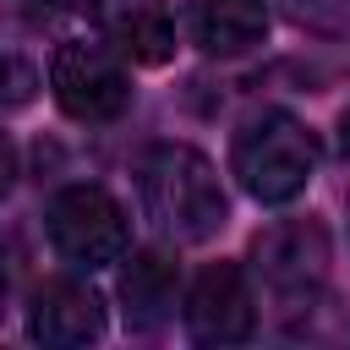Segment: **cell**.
<instances>
[{
    "label": "cell",
    "mask_w": 350,
    "mask_h": 350,
    "mask_svg": "<svg viewBox=\"0 0 350 350\" xmlns=\"http://www.w3.org/2000/svg\"><path fill=\"white\" fill-rule=\"evenodd\" d=\"M137 202H142V219L175 246L213 241L230 219L219 170L186 142H153L137 159Z\"/></svg>",
    "instance_id": "1"
},
{
    "label": "cell",
    "mask_w": 350,
    "mask_h": 350,
    "mask_svg": "<svg viewBox=\"0 0 350 350\" xmlns=\"http://www.w3.org/2000/svg\"><path fill=\"white\" fill-rule=\"evenodd\" d=\"M328 262L334 252L317 219H279L252 241V279L290 328L328 301Z\"/></svg>",
    "instance_id": "2"
},
{
    "label": "cell",
    "mask_w": 350,
    "mask_h": 350,
    "mask_svg": "<svg viewBox=\"0 0 350 350\" xmlns=\"http://www.w3.org/2000/svg\"><path fill=\"white\" fill-rule=\"evenodd\" d=\"M230 170L246 186V197H257V202H290L317 175V142H312V131L295 115L262 109V115H252L235 131Z\"/></svg>",
    "instance_id": "3"
},
{
    "label": "cell",
    "mask_w": 350,
    "mask_h": 350,
    "mask_svg": "<svg viewBox=\"0 0 350 350\" xmlns=\"http://www.w3.org/2000/svg\"><path fill=\"white\" fill-rule=\"evenodd\" d=\"M44 224H49V246L71 262V268H109L131 252V224H126V208L104 191V186H60L44 208Z\"/></svg>",
    "instance_id": "4"
},
{
    "label": "cell",
    "mask_w": 350,
    "mask_h": 350,
    "mask_svg": "<svg viewBox=\"0 0 350 350\" xmlns=\"http://www.w3.org/2000/svg\"><path fill=\"white\" fill-rule=\"evenodd\" d=\"M49 93L55 104L82 120V126H104V120H120L126 104H131V77L120 66V55L109 44H82V38H66L49 60Z\"/></svg>",
    "instance_id": "5"
},
{
    "label": "cell",
    "mask_w": 350,
    "mask_h": 350,
    "mask_svg": "<svg viewBox=\"0 0 350 350\" xmlns=\"http://www.w3.org/2000/svg\"><path fill=\"white\" fill-rule=\"evenodd\" d=\"M180 306H186V334L197 345H241L257 328V295H252L246 268L235 262H208L191 279Z\"/></svg>",
    "instance_id": "6"
},
{
    "label": "cell",
    "mask_w": 350,
    "mask_h": 350,
    "mask_svg": "<svg viewBox=\"0 0 350 350\" xmlns=\"http://www.w3.org/2000/svg\"><path fill=\"white\" fill-rule=\"evenodd\" d=\"M104 44L131 66H164L175 55V16L164 0H93Z\"/></svg>",
    "instance_id": "7"
},
{
    "label": "cell",
    "mask_w": 350,
    "mask_h": 350,
    "mask_svg": "<svg viewBox=\"0 0 350 350\" xmlns=\"http://www.w3.org/2000/svg\"><path fill=\"white\" fill-rule=\"evenodd\" d=\"M27 334L38 345H93L104 334V301L77 279H49L27 301Z\"/></svg>",
    "instance_id": "8"
},
{
    "label": "cell",
    "mask_w": 350,
    "mask_h": 350,
    "mask_svg": "<svg viewBox=\"0 0 350 350\" xmlns=\"http://www.w3.org/2000/svg\"><path fill=\"white\" fill-rule=\"evenodd\" d=\"M186 33L202 55L235 60L268 38V0H191Z\"/></svg>",
    "instance_id": "9"
},
{
    "label": "cell",
    "mask_w": 350,
    "mask_h": 350,
    "mask_svg": "<svg viewBox=\"0 0 350 350\" xmlns=\"http://www.w3.org/2000/svg\"><path fill=\"white\" fill-rule=\"evenodd\" d=\"M180 295V273L170 262V252H137L120 273V301H126V323L131 328H159L175 312Z\"/></svg>",
    "instance_id": "10"
},
{
    "label": "cell",
    "mask_w": 350,
    "mask_h": 350,
    "mask_svg": "<svg viewBox=\"0 0 350 350\" xmlns=\"http://www.w3.org/2000/svg\"><path fill=\"white\" fill-rule=\"evenodd\" d=\"M279 11L295 27L323 33V38H345L350 33V0H279Z\"/></svg>",
    "instance_id": "11"
},
{
    "label": "cell",
    "mask_w": 350,
    "mask_h": 350,
    "mask_svg": "<svg viewBox=\"0 0 350 350\" xmlns=\"http://www.w3.org/2000/svg\"><path fill=\"white\" fill-rule=\"evenodd\" d=\"M33 93H38L33 60H27L22 49L0 44V109H22V104H33Z\"/></svg>",
    "instance_id": "12"
},
{
    "label": "cell",
    "mask_w": 350,
    "mask_h": 350,
    "mask_svg": "<svg viewBox=\"0 0 350 350\" xmlns=\"http://www.w3.org/2000/svg\"><path fill=\"white\" fill-rule=\"evenodd\" d=\"M11 180H16V148H11V137L0 131V197L11 191Z\"/></svg>",
    "instance_id": "13"
},
{
    "label": "cell",
    "mask_w": 350,
    "mask_h": 350,
    "mask_svg": "<svg viewBox=\"0 0 350 350\" xmlns=\"http://www.w3.org/2000/svg\"><path fill=\"white\" fill-rule=\"evenodd\" d=\"M5 301H11V246L0 241V312H5Z\"/></svg>",
    "instance_id": "14"
},
{
    "label": "cell",
    "mask_w": 350,
    "mask_h": 350,
    "mask_svg": "<svg viewBox=\"0 0 350 350\" xmlns=\"http://www.w3.org/2000/svg\"><path fill=\"white\" fill-rule=\"evenodd\" d=\"M339 148H345V159H350V109H345V120H339Z\"/></svg>",
    "instance_id": "15"
}]
</instances>
